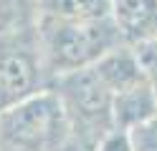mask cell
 <instances>
[{
  "mask_svg": "<svg viewBox=\"0 0 157 151\" xmlns=\"http://www.w3.org/2000/svg\"><path fill=\"white\" fill-rule=\"evenodd\" d=\"M129 138L134 151H157V116L147 124L129 128Z\"/></svg>",
  "mask_w": 157,
  "mask_h": 151,
  "instance_id": "9c48e42d",
  "label": "cell"
},
{
  "mask_svg": "<svg viewBox=\"0 0 157 151\" xmlns=\"http://www.w3.org/2000/svg\"><path fill=\"white\" fill-rule=\"evenodd\" d=\"M94 70L99 73V78L106 83V88L112 93H119V91L129 88L134 83L144 81V70L137 60V53L132 43H124V45H117L114 50L104 53L99 60L94 63Z\"/></svg>",
  "mask_w": 157,
  "mask_h": 151,
  "instance_id": "52a82bcc",
  "label": "cell"
},
{
  "mask_svg": "<svg viewBox=\"0 0 157 151\" xmlns=\"http://www.w3.org/2000/svg\"><path fill=\"white\" fill-rule=\"evenodd\" d=\"M112 18L127 43L157 38V0H112Z\"/></svg>",
  "mask_w": 157,
  "mask_h": 151,
  "instance_id": "8992f818",
  "label": "cell"
},
{
  "mask_svg": "<svg viewBox=\"0 0 157 151\" xmlns=\"http://www.w3.org/2000/svg\"><path fill=\"white\" fill-rule=\"evenodd\" d=\"M94 151H134L132 149L129 131H124V128H109L94 144Z\"/></svg>",
  "mask_w": 157,
  "mask_h": 151,
  "instance_id": "30bf717a",
  "label": "cell"
},
{
  "mask_svg": "<svg viewBox=\"0 0 157 151\" xmlns=\"http://www.w3.org/2000/svg\"><path fill=\"white\" fill-rule=\"evenodd\" d=\"M157 116V91L150 81H140L129 88L114 93L112 98V121L114 128L129 131L140 124H147Z\"/></svg>",
  "mask_w": 157,
  "mask_h": 151,
  "instance_id": "5b68a950",
  "label": "cell"
},
{
  "mask_svg": "<svg viewBox=\"0 0 157 151\" xmlns=\"http://www.w3.org/2000/svg\"><path fill=\"white\" fill-rule=\"evenodd\" d=\"M51 86L38 28L15 25L0 30V111Z\"/></svg>",
  "mask_w": 157,
  "mask_h": 151,
  "instance_id": "3957f363",
  "label": "cell"
},
{
  "mask_svg": "<svg viewBox=\"0 0 157 151\" xmlns=\"http://www.w3.org/2000/svg\"><path fill=\"white\" fill-rule=\"evenodd\" d=\"M36 28H38L46 70L51 81L78 68H89L104 53L127 43V38L122 35L114 18L63 20V18L38 15Z\"/></svg>",
  "mask_w": 157,
  "mask_h": 151,
  "instance_id": "6da1fadb",
  "label": "cell"
},
{
  "mask_svg": "<svg viewBox=\"0 0 157 151\" xmlns=\"http://www.w3.org/2000/svg\"><path fill=\"white\" fill-rule=\"evenodd\" d=\"M51 88L58 93V98L66 108L71 134L81 136L84 141H91L94 146L109 128H114V121H112L114 93L99 78L94 66L53 78Z\"/></svg>",
  "mask_w": 157,
  "mask_h": 151,
  "instance_id": "277c9868",
  "label": "cell"
},
{
  "mask_svg": "<svg viewBox=\"0 0 157 151\" xmlns=\"http://www.w3.org/2000/svg\"><path fill=\"white\" fill-rule=\"evenodd\" d=\"M68 136L66 108L51 86L0 111V151H61Z\"/></svg>",
  "mask_w": 157,
  "mask_h": 151,
  "instance_id": "7a4b0ae2",
  "label": "cell"
},
{
  "mask_svg": "<svg viewBox=\"0 0 157 151\" xmlns=\"http://www.w3.org/2000/svg\"><path fill=\"white\" fill-rule=\"evenodd\" d=\"M38 15L63 20H104L112 18V0H38Z\"/></svg>",
  "mask_w": 157,
  "mask_h": 151,
  "instance_id": "ba28073f",
  "label": "cell"
}]
</instances>
